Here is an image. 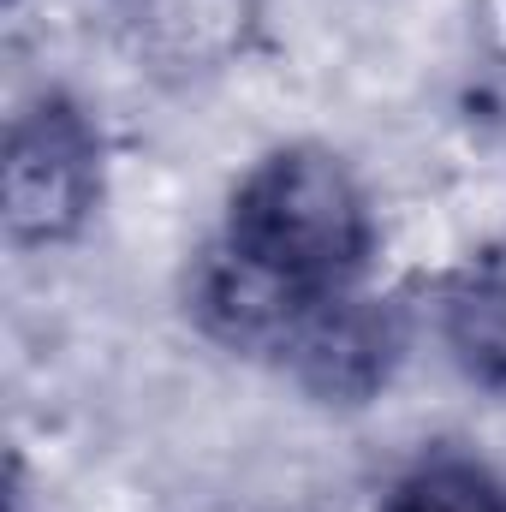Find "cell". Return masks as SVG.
Instances as JSON below:
<instances>
[{
	"label": "cell",
	"instance_id": "1",
	"mask_svg": "<svg viewBox=\"0 0 506 512\" xmlns=\"http://www.w3.org/2000/svg\"><path fill=\"white\" fill-rule=\"evenodd\" d=\"M102 126L66 90L30 96L6 131V239L18 251L66 245L102 203Z\"/></svg>",
	"mask_w": 506,
	"mask_h": 512
},
{
	"label": "cell",
	"instance_id": "2",
	"mask_svg": "<svg viewBox=\"0 0 506 512\" xmlns=\"http://www.w3.org/2000/svg\"><path fill=\"white\" fill-rule=\"evenodd\" d=\"M441 340L477 387L506 393V245L471 251L441 280Z\"/></svg>",
	"mask_w": 506,
	"mask_h": 512
},
{
	"label": "cell",
	"instance_id": "3",
	"mask_svg": "<svg viewBox=\"0 0 506 512\" xmlns=\"http://www.w3.org/2000/svg\"><path fill=\"white\" fill-rule=\"evenodd\" d=\"M381 512H506V477L471 453H429L387 489Z\"/></svg>",
	"mask_w": 506,
	"mask_h": 512
}]
</instances>
